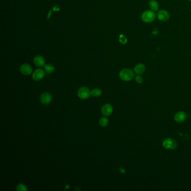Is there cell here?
Returning a JSON list of instances; mask_svg holds the SVG:
<instances>
[{
    "label": "cell",
    "mask_w": 191,
    "mask_h": 191,
    "mask_svg": "<svg viewBox=\"0 0 191 191\" xmlns=\"http://www.w3.org/2000/svg\"><path fill=\"white\" fill-rule=\"evenodd\" d=\"M156 14L155 11L148 10H146L142 13L141 15V20L145 23H150L155 20Z\"/></svg>",
    "instance_id": "1"
},
{
    "label": "cell",
    "mask_w": 191,
    "mask_h": 191,
    "mask_svg": "<svg viewBox=\"0 0 191 191\" xmlns=\"http://www.w3.org/2000/svg\"><path fill=\"white\" fill-rule=\"evenodd\" d=\"M119 76L122 80L129 81L134 78V73L129 68H124L120 71Z\"/></svg>",
    "instance_id": "2"
},
{
    "label": "cell",
    "mask_w": 191,
    "mask_h": 191,
    "mask_svg": "<svg viewBox=\"0 0 191 191\" xmlns=\"http://www.w3.org/2000/svg\"><path fill=\"white\" fill-rule=\"evenodd\" d=\"M78 95L81 99H87L92 95V91L87 87H81L78 90Z\"/></svg>",
    "instance_id": "3"
},
{
    "label": "cell",
    "mask_w": 191,
    "mask_h": 191,
    "mask_svg": "<svg viewBox=\"0 0 191 191\" xmlns=\"http://www.w3.org/2000/svg\"><path fill=\"white\" fill-rule=\"evenodd\" d=\"M163 146L166 149L174 150L177 147V143L174 139L168 138L164 140L163 142Z\"/></svg>",
    "instance_id": "4"
},
{
    "label": "cell",
    "mask_w": 191,
    "mask_h": 191,
    "mask_svg": "<svg viewBox=\"0 0 191 191\" xmlns=\"http://www.w3.org/2000/svg\"><path fill=\"white\" fill-rule=\"evenodd\" d=\"M113 111V106L110 104H105L101 108V112L105 117L110 116Z\"/></svg>",
    "instance_id": "5"
},
{
    "label": "cell",
    "mask_w": 191,
    "mask_h": 191,
    "mask_svg": "<svg viewBox=\"0 0 191 191\" xmlns=\"http://www.w3.org/2000/svg\"><path fill=\"white\" fill-rule=\"evenodd\" d=\"M52 100V95L49 93H42L40 97V101L43 104H49Z\"/></svg>",
    "instance_id": "6"
},
{
    "label": "cell",
    "mask_w": 191,
    "mask_h": 191,
    "mask_svg": "<svg viewBox=\"0 0 191 191\" xmlns=\"http://www.w3.org/2000/svg\"><path fill=\"white\" fill-rule=\"evenodd\" d=\"M157 17L159 20L161 21H166L170 19L169 13L165 10H161L158 12Z\"/></svg>",
    "instance_id": "7"
},
{
    "label": "cell",
    "mask_w": 191,
    "mask_h": 191,
    "mask_svg": "<svg viewBox=\"0 0 191 191\" xmlns=\"http://www.w3.org/2000/svg\"><path fill=\"white\" fill-rule=\"evenodd\" d=\"M45 76V72L41 68L36 70L33 73V78L36 81H39L42 80Z\"/></svg>",
    "instance_id": "8"
},
{
    "label": "cell",
    "mask_w": 191,
    "mask_h": 191,
    "mask_svg": "<svg viewBox=\"0 0 191 191\" xmlns=\"http://www.w3.org/2000/svg\"><path fill=\"white\" fill-rule=\"evenodd\" d=\"M20 72L23 75L28 76L30 75L32 73V67L28 63H24L21 66L20 68Z\"/></svg>",
    "instance_id": "9"
},
{
    "label": "cell",
    "mask_w": 191,
    "mask_h": 191,
    "mask_svg": "<svg viewBox=\"0 0 191 191\" xmlns=\"http://www.w3.org/2000/svg\"><path fill=\"white\" fill-rule=\"evenodd\" d=\"M33 62L36 67L39 68L43 67L45 65V60L41 56H36L34 57Z\"/></svg>",
    "instance_id": "10"
},
{
    "label": "cell",
    "mask_w": 191,
    "mask_h": 191,
    "mask_svg": "<svg viewBox=\"0 0 191 191\" xmlns=\"http://www.w3.org/2000/svg\"><path fill=\"white\" fill-rule=\"evenodd\" d=\"M187 114L184 112H179L176 113L174 116V119L178 123H182L187 119Z\"/></svg>",
    "instance_id": "11"
},
{
    "label": "cell",
    "mask_w": 191,
    "mask_h": 191,
    "mask_svg": "<svg viewBox=\"0 0 191 191\" xmlns=\"http://www.w3.org/2000/svg\"><path fill=\"white\" fill-rule=\"evenodd\" d=\"M146 70L145 66L143 63H139L136 65L134 68V72L137 75H141L145 72Z\"/></svg>",
    "instance_id": "12"
},
{
    "label": "cell",
    "mask_w": 191,
    "mask_h": 191,
    "mask_svg": "<svg viewBox=\"0 0 191 191\" xmlns=\"http://www.w3.org/2000/svg\"><path fill=\"white\" fill-rule=\"evenodd\" d=\"M149 7L151 10L158 11L159 9V4L155 0H151L149 3Z\"/></svg>",
    "instance_id": "13"
},
{
    "label": "cell",
    "mask_w": 191,
    "mask_h": 191,
    "mask_svg": "<svg viewBox=\"0 0 191 191\" xmlns=\"http://www.w3.org/2000/svg\"><path fill=\"white\" fill-rule=\"evenodd\" d=\"M44 70L47 73H51L54 71V66L51 63H47L44 65Z\"/></svg>",
    "instance_id": "14"
},
{
    "label": "cell",
    "mask_w": 191,
    "mask_h": 191,
    "mask_svg": "<svg viewBox=\"0 0 191 191\" xmlns=\"http://www.w3.org/2000/svg\"><path fill=\"white\" fill-rule=\"evenodd\" d=\"M102 90L99 88H95L92 90V95L96 98L99 97L102 95Z\"/></svg>",
    "instance_id": "15"
},
{
    "label": "cell",
    "mask_w": 191,
    "mask_h": 191,
    "mask_svg": "<svg viewBox=\"0 0 191 191\" xmlns=\"http://www.w3.org/2000/svg\"><path fill=\"white\" fill-rule=\"evenodd\" d=\"M99 124L102 126V127H106L108 125L109 120L106 117H102L99 119Z\"/></svg>",
    "instance_id": "16"
},
{
    "label": "cell",
    "mask_w": 191,
    "mask_h": 191,
    "mask_svg": "<svg viewBox=\"0 0 191 191\" xmlns=\"http://www.w3.org/2000/svg\"><path fill=\"white\" fill-rule=\"evenodd\" d=\"M16 190L18 191H26L28 190L26 186L23 184H19L16 187Z\"/></svg>",
    "instance_id": "17"
},
{
    "label": "cell",
    "mask_w": 191,
    "mask_h": 191,
    "mask_svg": "<svg viewBox=\"0 0 191 191\" xmlns=\"http://www.w3.org/2000/svg\"><path fill=\"white\" fill-rule=\"evenodd\" d=\"M119 41H120V43L122 44H125L127 41V38H126V36H123V35H121L119 36Z\"/></svg>",
    "instance_id": "18"
},
{
    "label": "cell",
    "mask_w": 191,
    "mask_h": 191,
    "mask_svg": "<svg viewBox=\"0 0 191 191\" xmlns=\"http://www.w3.org/2000/svg\"><path fill=\"white\" fill-rule=\"evenodd\" d=\"M142 81H143V78L139 75L136 77V81L137 83L141 84L142 83Z\"/></svg>",
    "instance_id": "19"
},
{
    "label": "cell",
    "mask_w": 191,
    "mask_h": 191,
    "mask_svg": "<svg viewBox=\"0 0 191 191\" xmlns=\"http://www.w3.org/2000/svg\"><path fill=\"white\" fill-rule=\"evenodd\" d=\"M119 170L121 171V172H122V173H124V171H125L124 169H123V168H121L119 169Z\"/></svg>",
    "instance_id": "20"
},
{
    "label": "cell",
    "mask_w": 191,
    "mask_h": 191,
    "mask_svg": "<svg viewBox=\"0 0 191 191\" xmlns=\"http://www.w3.org/2000/svg\"><path fill=\"white\" fill-rule=\"evenodd\" d=\"M188 1H190V2H191V0H188Z\"/></svg>",
    "instance_id": "21"
}]
</instances>
